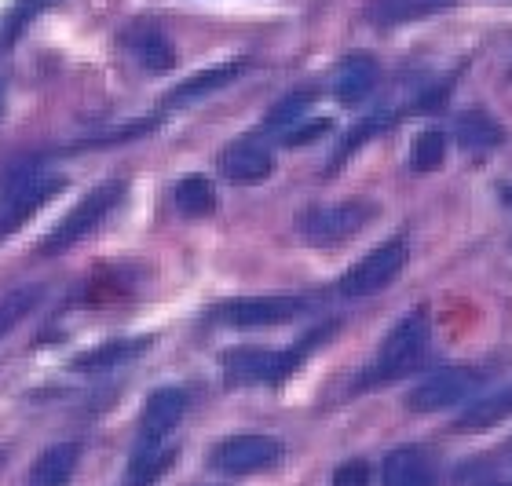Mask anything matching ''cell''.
I'll return each instance as SVG.
<instances>
[{"mask_svg":"<svg viewBox=\"0 0 512 486\" xmlns=\"http://www.w3.org/2000/svg\"><path fill=\"white\" fill-rule=\"evenodd\" d=\"M447 158V136L439 132V128H428L421 136L414 139V147H410V169L414 172H436Z\"/></svg>","mask_w":512,"mask_h":486,"instance_id":"484cf974","label":"cell"},{"mask_svg":"<svg viewBox=\"0 0 512 486\" xmlns=\"http://www.w3.org/2000/svg\"><path fill=\"white\" fill-rule=\"evenodd\" d=\"M487 486H509V483H487Z\"/></svg>","mask_w":512,"mask_h":486,"instance_id":"f546056e","label":"cell"},{"mask_svg":"<svg viewBox=\"0 0 512 486\" xmlns=\"http://www.w3.org/2000/svg\"><path fill=\"white\" fill-rule=\"evenodd\" d=\"M220 172L238 187H253L275 172V154L256 139H238L220 154Z\"/></svg>","mask_w":512,"mask_h":486,"instance_id":"7c38bea8","label":"cell"},{"mask_svg":"<svg viewBox=\"0 0 512 486\" xmlns=\"http://www.w3.org/2000/svg\"><path fill=\"white\" fill-rule=\"evenodd\" d=\"M311 307L308 296L300 293H271V296H242L220 307V322L231 329H260L293 322Z\"/></svg>","mask_w":512,"mask_h":486,"instance_id":"8992f818","label":"cell"},{"mask_svg":"<svg viewBox=\"0 0 512 486\" xmlns=\"http://www.w3.org/2000/svg\"><path fill=\"white\" fill-rule=\"evenodd\" d=\"M502 198H505V205H512V187H502Z\"/></svg>","mask_w":512,"mask_h":486,"instance_id":"f1b7e54d","label":"cell"},{"mask_svg":"<svg viewBox=\"0 0 512 486\" xmlns=\"http://www.w3.org/2000/svg\"><path fill=\"white\" fill-rule=\"evenodd\" d=\"M384 486H436V461L421 446H399L384 457Z\"/></svg>","mask_w":512,"mask_h":486,"instance_id":"5bb4252c","label":"cell"},{"mask_svg":"<svg viewBox=\"0 0 512 486\" xmlns=\"http://www.w3.org/2000/svg\"><path fill=\"white\" fill-rule=\"evenodd\" d=\"M377 85H381V66H377L374 55H366V52L348 55V59L337 66V74H333V96L344 106H359L363 99L374 96Z\"/></svg>","mask_w":512,"mask_h":486,"instance_id":"4fadbf2b","label":"cell"},{"mask_svg":"<svg viewBox=\"0 0 512 486\" xmlns=\"http://www.w3.org/2000/svg\"><path fill=\"white\" fill-rule=\"evenodd\" d=\"M337 333V322L311 329L289 348H231L224 355V381L231 388H260V384H282L293 370H300L308 355L322 340Z\"/></svg>","mask_w":512,"mask_h":486,"instance_id":"6da1fadb","label":"cell"},{"mask_svg":"<svg viewBox=\"0 0 512 486\" xmlns=\"http://www.w3.org/2000/svg\"><path fill=\"white\" fill-rule=\"evenodd\" d=\"M55 4H59V0H15V8H11L8 19H4V30H0V44L11 48L22 33L30 30V22H37L44 11L55 8Z\"/></svg>","mask_w":512,"mask_h":486,"instance_id":"d4e9b609","label":"cell"},{"mask_svg":"<svg viewBox=\"0 0 512 486\" xmlns=\"http://www.w3.org/2000/svg\"><path fill=\"white\" fill-rule=\"evenodd\" d=\"M512 417V384H505L502 391H491L483 395L480 402H472L469 410L461 413L458 428H491V424Z\"/></svg>","mask_w":512,"mask_h":486,"instance_id":"603a6c76","label":"cell"},{"mask_svg":"<svg viewBox=\"0 0 512 486\" xmlns=\"http://www.w3.org/2000/svg\"><path fill=\"white\" fill-rule=\"evenodd\" d=\"M44 300V286H19L0 296V340L19 326L22 318H30Z\"/></svg>","mask_w":512,"mask_h":486,"instance_id":"cb8c5ba5","label":"cell"},{"mask_svg":"<svg viewBox=\"0 0 512 486\" xmlns=\"http://www.w3.org/2000/svg\"><path fill=\"white\" fill-rule=\"evenodd\" d=\"M125 191H128L125 180H107V183H99L96 191H88V198L77 201L74 209L66 212V220L59 223L48 238H44L41 253L44 256H59V253H66V249H74L77 242H85L88 234H96L99 223L107 220L110 212L121 205Z\"/></svg>","mask_w":512,"mask_h":486,"instance_id":"3957f363","label":"cell"},{"mask_svg":"<svg viewBox=\"0 0 512 486\" xmlns=\"http://www.w3.org/2000/svg\"><path fill=\"white\" fill-rule=\"evenodd\" d=\"M509 77H512V70H509Z\"/></svg>","mask_w":512,"mask_h":486,"instance_id":"4dcf8cb0","label":"cell"},{"mask_svg":"<svg viewBox=\"0 0 512 486\" xmlns=\"http://www.w3.org/2000/svg\"><path fill=\"white\" fill-rule=\"evenodd\" d=\"M377 220L374 201H337V205H311L300 216V238L315 249L352 242L355 234Z\"/></svg>","mask_w":512,"mask_h":486,"instance_id":"277c9868","label":"cell"},{"mask_svg":"<svg viewBox=\"0 0 512 486\" xmlns=\"http://www.w3.org/2000/svg\"><path fill=\"white\" fill-rule=\"evenodd\" d=\"M406 260H410V253H406L403 238L377 245L374 253H366L359 264H352V271L341 278L337 293H341V296H374V293H381L384 286H392L395 278L403 275Z\"/></svg>","mask_w":512,"mask_h":486,"instance_id":"52a82bcc","label":"cell"},{"mask_svg":"<svg viewBox=\"0 0 512 486\" xmlns=\"http://www.w3.org/2000/svg\"><path fill=\"white\" fill-rule=\"evenodd\" d=\"M333 486H370V465L366 461H344L337 472H333Z\"/></svg>","mask_w":512,"mask_h":486,"instance_id":"4316f807","label":"cell"},{"mask_svg":"<svg viewBox=\"0 0 512 486\" xmlns=\"http://www.w3.org/2000/svg\"><path fill=\"white\" fill-rule=\"evenodd\" d=\"M326 128H330L326 121H315V125H297L293 132H286V143H289V147H300V143H308V139L322 136Z\"/></svg>","mask_w":512,"mask_h":486,"instance_id":"83f0119b","label":"cell"},{"mask_svg":"<svg viewBox=\"0 0 512 486\" xmlns=\"http://www.w3.org/2000/svg\"><path fill=\"white\" fill-rule=\"evenodd\" d=\"M458 0H370L366 4V22L377 26V30H392V26H403V22L428 19V15H439V11H450Z\"/></svg>","mask_w":512,"mask_h":486,"instance_id":"2e32d148","label":"cell"},{"mask_svg":"<svg viewBox=\"0 0 512 486\" xmlns=\"http://www.w3.org/2000/svg\"><path fill=\"white\" fill-rule=\"evenodd\" d=\"M472 388H480V373L469 366H450L421 377L414 388L406 391V406L414 413H436L447 406H458Z\"/></svg>","mask_w":512,"mask_h":486,"instance_id":"9c48e42d","label":"cell"},{"mask_svg":"<svg viewBox=\"0 0 512 486\" xmlns=\"http://www.w3.org/2000/svg\"><path fill=\"white\" fill-rule=\"evenodd\" d=\"M154 344V337H121V340H107V344H96V348L81 351L74 362H70V370L74 373H107V370H118L125 362L139 359L143 351Z\"/></svg>","mask_w":512,"mask_h":486,"instance_id":"9a60e30c","label":"cell"},{"mask_svg":"<svg viewBox=\"0 0 512 486\" xmlns=\"http://www.w3.org/2000/svg\"><path fill=\"white\" fill-rule=\"evenodd\" d=\"M428 351V311H410L388 329V337L381 340V348H377V359L374 366L359 377L355 391H370V388H381V384L395 381V377H406L410 370H417V362L425 359Z\"/></svg>","mask_w":512,"mask_h":486,"instance_id":"7a4b0ae2","label":"cell"},{"mask_svg":"<svg viewBox=\"0 0 512 486\" xmlns=\"http://www.w3.org/2000/svg\"><path fill=\"white\" fill-rule=\"evenodd\" d=\"M315 99H319V92H311V88L289 92V96H282L271 110H267L264 128L267 132H282V136H286V132H293L297 125L308 121V110L315 106Z\"/></svg>","mask_w":512,"mask_h":486,"instance_id":"44dd1931","label":"cell"},{"mask_svg":"<svg viewBox=\"0 0 512 486\" xmlns=\"http://www.w3.org/2000/svg\"><path fill=\"white\" fill-rule=\"evenodd\" d=\"M66 183L59 176H41V172H26V176H11L0 194V242L11 238L33 212L48 205L55 194H63Z\"/></svg>","mask_w":512,"mask_h":486,"instance_id":"5b68a950","label":"cell"},{"mask_svg":"<svg viewBox=\"0 0 512 486\" xmlns=\"http://www.w3.org/2000/svg\"><path fill=\"white\" fill-rule=\"evenodd\" d=\"M454 139H458L469 154H487V150L502 147L505 132L491 114H483V110H465V114H458V121H454Z\"/></svg>","mask_w":512,"mask_h":486,"instance_id":"d6986e66","label":"cell"},{"mask_svg":"<svg viewBox=\"0 0 512 486\" xmlns=\"http://www.w3.org/2000/svg\"><path fill=\"white\" fill-rule=\"evenodd\" d=\"M187 391L183 388H158L150 391L147 402H143V417H139V443L154 446V443H169V435L176 432V424L183 421L187 413Z\"/></svg>","mask_w":512,"mask_h":486,"instance_id":"30bf717a","label":"cell"},{"mask_svg":"<svg viewBox=\"0 0 512 486\" xmlns=\"http://www.w3.org/2000/svg\"><path fill=\"white\" fill-rule=\"evenodd\" d=\"M176 461V446L169 443H154V446H143L136 443V454L128 461V472H125V483L121 486H154L169 465Z\"/></svg>","mask_w":512,"mask_h":486,"instance_id":"ffe728a7","label":"cell"},{"mask_svg":"<svg viewBox=\"0 0 512 486\" xmlns=\"http://www.w3.org/2000/svg\"><path fill=\"white\" fill-rule=\"evenodd\" d=\"M81 465V443H55L33 461L26 486H70Z\"/></svg>","mask_w":512,"mask_h":486,"instance_id":"e0dca14e","label":"cell"},{"mask_svg":"<svg viewBox=\"0 0 512 486\" xmlns=\"http://www.w3.org/2000/svg\"><path fill=\"white\" fill-rule=\"evenodd\" d=\"M209 461L224 476H256L282 461V443L271 435H231L216 446Z\"/></svg>","mask_w":512,"mask_h":486,"instance_id":"ba28073f","label":"cell"},{"mask_svg":"<svg viewBox=\"0 0 512 486\" xmlns=\"http://www.w3.org/2000/svg\"><path fill=\"white\" fill-rule=\"evenodd\" d=\"M249 59H231V63H216L209 66V70H202V74L187 77L183 85H176L165 96V110H180V106H194L202 103V99L216 96V92H224V88H231L238 81V77L249 70Z\"/></svg>","mask_w":512,"mask_h":486,"instance_id":"8fae6325","label":"cell"},{"mask_svg":"<svg viewBox=\"0 0 512 486\" xmlns=\"http://www.w3.org/2000/svg\"><path fill=\"white\" fill-rule=\"evenodd\" d=\"M128 52L136 55V63L150 74H169L172 66H176V48L169 44V37L154 26H139L125 37Z\"/></svg>","mask_w":512,"mask_h":486,"instance_id":"ac0fdd59","label":"cell"},{"mask_svg":"<svg viewBox=\"0 0 512 486\" xmlns=\"http://www.w3.org/2000/svg\"><path fill=\"white\" fill-rule=\"evenodd\" d=\"M172 205H176V212L191 216V220L209 216V212H216V187L205 176H183L172 187Z\"/></svg>","mask_w":512,"mask_h":486,"instance_id":"7402d4cb","label":"cell"}]
</instances>
